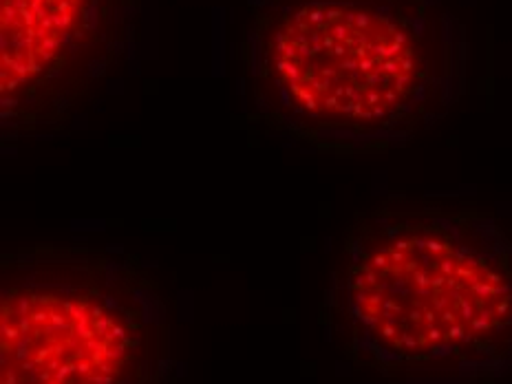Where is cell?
<instances>
[{
	"instance_id": "277c9868",
	"label": "cell",
	"mask_w": 512,
	"mask_h": 384,
	"mask_svg": "<svg viewBox=\"0 0 512 384\" xmlns=\"http://www.w3.org/2000/svg\"><path fill=\"white\" fill-rule=\"evenodd\" d=\"M3 140L60 122L111 51L115 0H0Z\"/></svg>"
},
{
	"instance_id": "3957f363",
	"label": "cell",
	"mask_w": 512,
	"mask_h": 384,
	"mask_svg": "<svg viewBox=\"0 0 512 384\" xmlns=\"http://www.w3.org/2000/svg\"><path fill=\"white\" fill-rule=\"evenodd\" d=\"M168 307L140 259L29 245L0 259V384H170Z\"/></svg>"
},
{
	"instance_id": "6da1fadb",
	"label": "cell",
	"mask_w": 512,
	"mask_h": 384,
	"mask_svg": "<svg viewBox=\"0 0 512 384\" xmlns=\"http://www.w3.org/2000/svg\"><path fill=\"white\" fill-rule=\"evenodd\" d=\"M325 323L356 367L396 380L512 369V232L490 212L387 204L351 223Z\"/></svg>"
},
{
	"instance_id": "7a4b0ae2",
	"label": "cell",
	"mask_w": 512,
	"mask_h": 384,
	"mask_svg": "<svg viewBox=\"0 0 512 384\" xmlns=\"http://www.w3.org/2000/svg\"><path fill=\"white\" fill-rule=\"evenodd\" d=\"M466 49L435 0H272L252 51L265 120L332 155L404 146L464 87Z\"/></svg>"
}]
</instances>
